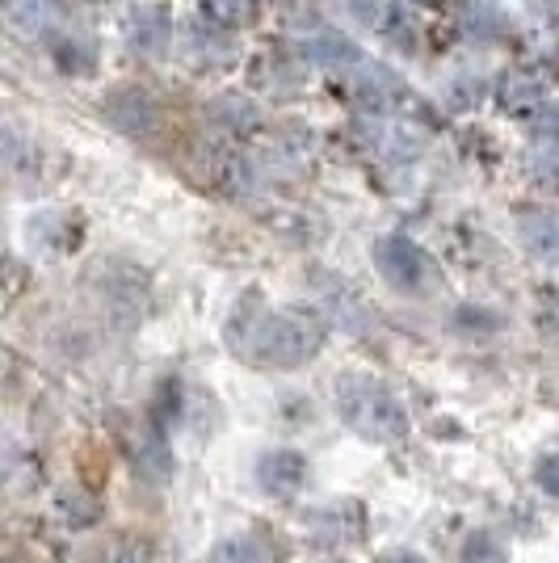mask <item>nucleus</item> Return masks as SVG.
Masks as SVG:
<instances>
[{"instance_id": "23", "label": "nucleus", "mask_w": 559, "mask_h": 563, "mask_svg": "<svg viewBox=\"0 0 559 563\" xmlns=\"http://www.w3.org/2000/svg\"><path fill=\"white\" fill-rule=\"evenodd\" d=\"M106 563H152V547H147L143 539H127L110 551V560Z\"/></svg>"}, {"instance_id": "12", "label": "nucleus", "mask_w": 559, "mask_h": 563, "mask_svg": "<svg viewBox=\"0 0 559 563\" xmlns=\"http://www.w3.org/2000/svg\"><path fill=\"white\" fill-rule=\"evenodd\" d=\"M215 563H278V547L265 534H235L215 547Z\"/></svg>"}, {"instance_id": "3", "label": "nucleus", "mask_w": 559, "mask_h": 563, "mask_svg": "<svg viewBox=\"0 0 559 563\" xmlns=\"http://www.w3.org/2000/svg\"><path fill=\"white\" fill-rule=\"evenodd\" d=\"M374 269L383 274V282H392L404 295H425V290H434L442 282L434 257L420 244H413L408 235H383L374 244Z\"/></svg>"}, {"instance_id": "6", "label": "nucleus", "mask_w": 559, "mask_h": 563, "mask_svg": "<svg viewBox=\"0 0 559 563\" xmlns=\"http://www.w3.org/2000/svg\"><path fill=\"white\" fill-rule=\"evenodd\" d=\"M106 118H110V126H118L122 135H147L156 122H161V106H156V97L135 89V85H127V89H114V93L106 97Z\"/></svg>"}, {"instance_id": "8", "label": "nucleus", "mask_w": 559, "mask_h": 563, "mask_svg": "<svg viewBox=\"0 0 559 563\" xmlns=\"http://www.w3.org/2000/svg\"><path fill=\"white\" fill-rule=\"evenodd\" d=\"M232 59H235L232 38L219 25H210L207 18H194L186 25V64H194V68H223Z\"/></svg>"}, {"instance_id": "14", "label": "nucleus", "mask_w": 559, "mask_h": 563, "mask_svg": "<svg viewBox=\"0 0 559 563\" xmlns=\"http://www.w3.org/2000/svg\"><path fill=\"white\" fill-rule=\"evenodd\" d=\"M311 521V534L320 542H353V539H362V505H353L350 514H346V521H337V505L332 509H325V514H311L307 517Z\"/></svg>"}, {"instance_id": "16", "label": "nucleus", "mask_w": 559, "mask_h": 563, "mask_svg": "<svg viewBox=\"0 0 559 563\" xmlns=\"http://www.w3.org/2000/svg\"><path fill=\"white\" fill-rule=\"evenodd\" d=\"M522 240H526V249L535 253L538 261H556V219L551 211H526L522 214Z\"/></svg>"}, {"instance_id": "24", "label": "nucleus", "mask_w": 559, "mask_h": 563, "mask_svg": "<svg viewBox=\"0 0 559 563\" xmlns=\"http://www.w3.org/2000/svg\"><path fill=\"white\" fill-rule=\"evenodd\" d=\"M538 488H542V496H559V475H556V454H542L538 459Z\"/></svg>"}, {"instance_id": "27", "label": "nucleus", "mask_w": 559, "mask_h": 563, "mask_svg": "<svg viewBox=\"0 0 559 563\" xmlns=\"http://www.w3.org/2000/svg\"><path fill=\"white\" fill-rule=\"evenodd\" d=\"M0 563H9V560H0Z\"/></svg>"}, {"instance_id": "22", "label": "nucleus", "mask_w": 559, "mask_h": 563, "mask_svg": "<svg viewBox=\"0 0 559 563\" xmlns=\"http://www.w3.org/2000/svg\"><path fill=\"white\" fill-rule=\"evenodd\" d=\"M135 467L147 484H156V479H168V471H173V459H168V446H164L161 433H152L140 450H135Z\"/></svg>"}, {"instance_id": "17", "label": "nucleus", "mask_w": 559, "mask_h": 563, "mask_svg": "<svg viewBox=\"0 0 559 563\" xmlns=\"http://www.w3.org/2000/svg\"><path fill=\"white\" fill-rule=\"evenodd\" d=\"M379 30H383V38H387V43H392L396 51H404V55H413V51L420 47L417 18H413L408 9H399V4L383 9V22H379Z\"/></svg>"}, {"instance_id": "5", "label": "nucleus", "mask_w": 559, "mask_h": 563, "mask_svg": "<svg viewBox=\"0 0 559 563\" xmlns=\"http://www.w3.org/2000/svg\"><path fill=\"white\" fill-rule=\"evenodd\" d=\"M127 43L143 59H161L164 51L173 47V13H168V4H140L127 18Z\"/></svg>"}, {"instance_id": "11", "label": "nucleus", "mask_w": 559, "mask_h": 563, "mask_svg": "<svg viewBox=\"0 0 559 563\" xmlns=\"http://www.w3.org/2000/svg\"><path fill=\"white\" fill-rule=\"evenodd\" d=\"M459 30L471 34V38H480V43H489V38H505L509 34V18L489 4V0H459Z\"/></svg>"}, {"instance_id": "7", "label": "nucleus", "mask_w": 559, "mask_h": 563, "mask_svg": "<svg viewBox=\"0 0 559 563\" xmlns=\"http://www.w3.org/2000/svg\"><path fill=\"white\" fill-rule=\"evenodd\" d=\"M307 479V459L299 450H270L261 463H256V484L270 496H295Z\"/></svg>"}, {"instance_id": "1", "label": "nucleus", "mask_w": 559, "mask_h": 563, "mask_svg": "<svg viewBox=\"0 0 559 563\" xmlns=\"http://www.w3.org/2000/svg\"><path fill=\"white\" fill-rule=\"evenodd\" d=\"M328 324L316 311L286 307V311H256L253 320H235L232 345L256 366H307L325 345Z\"/></svg>"}, {"instance_id": "21", "label": "nucleus", "mask_w": 559, "mask_h": 563, "mask_svg": "<svg viewBox=\"0 0 559 563\" xmlns=\"http://www.w3.org/2000/svg\"><path fill=\"white\" fill-rule=\"evenodd\" d=\"M459 563H509V551H505V542L496 539V534L475 530L459 547Z\"/></svg>"}, {"instance_id": "15", "label": "nucleus", "mask_w": 559, "mask_h": 563, "mask_svg": "<svg viewBox=\"0 0 559 563\" xmlns=\"http://www.w3.org/2000/svg\"><path fill=\"white\" fill-rule=\"evenodd\" d=\"M207 110H210V122H215V126H228V131H235V135H249V131L256 126V106L235 93L215 97Z\"/></svg>"}, {"instance_id": "4", "label": "nucleus", "mask_w": 559, "mask_h": 563, "mask_svg": "<svg viewBox=\"0 0 559 563\" xmlns=\"http://www.w3.org/2000/svg\"><path fill=\"white\" fill-rule=\"evenodd\" d=\"M353 101H358L366 114H396L399 106L413 101V93H408V85H404L392 68L366 64V68L358 71V80H353Z\"/></svg>"}, {"instance_id": "25", "label": "nucleus", "mask_w": 559, "mask_h": 563, "mask_svg": "<svg viewBox=\"0 0 559 563\" xmlns=\"http://www.w3.org/2000/svg\"><path fill=\"white\" fill-rule=\"evenodd\" d=\"M379 563H429L425 555H417V551H387Z\"/></svg>"}, {"instance_id": "20", "label": "nucleus", "mask_w": 559, "mask_h": 563, "mask_svg": "<svg viewBox=\"0 0 559 563\" xmlns=\"http://www.w3.org/2000/svg\"><path fill=\"white\" fill-rule=\"evenodd\" d=\"M0 9L13 18L18 25H30V30H43L59 18V0H0Z\"/></svg>"}, {"instance_id": "18", "label": "nucleus", "mask_w": 559, "mask_h": 563, "mask_svg": "<svg viewBox=\"0 0 559 563\" xmlns=\"http://www.w3.org/2000/svg\"><path fill=\"white\" fill-rule=\"evenodd\" d=\"M256 9L261 0H202V13H207L210 25H228V30H240V25L256 22Z\"/></svg>"}, {"instance_id": "9", "label": "nucleus", "mask_w": 559, "mask_h": 563, "mask_svg": "<svg viewBox=\"0 0 559 563\" xmlns=\"http://www.w3.org/2000/svg\"><path fill=\"white\" fill-rule=\"evenodd\" d=\"M25 235H30V244L39 249V253H68L72 244H76V235H80V219L72 211H43L30 219V228H25Z\"/></svg>"}, {"instance_id": "10", "label": "nucleus", "mask_w": 559, "mask_h": 563, "mask_svg": "<svg viewBox=\"0 0 559 563\" xmlns=\"http://www.w3.org/2000/svg\"><path fill=\"white\" fill-rule=\"evenodd\" d=\"M547 97V85L538 80L535 71H505L501 85H496V106L505 114L522 118V114H535Z\"/></svg>"}, {"instance_id": "13", "label": "nucleus", "mask_w": 559, "mask_h": 563, "mask_svg": "<svg viewBox=\"0 0 559 563\" xmlns=\"http://www.w3.org/2000/svg\"><path fill=\"white\" fill-rule=\"evenodd\" d=\"M304 55L311 64H320V68H350V64H358V47L346 34H337V30H325V34L307 38Z\"/></svg>"}, {"instance_id": "2", "label": "nucleus", "mask_w": 559, "mask_h": 563, "mask_svg": "<svg viewBox=\"0 0 559 563\" xmlns=\"http://www.w3.org/2000/svg\"><path fill=\"white\" fill-rule=\"evenodd\" d=\"M337 412L350 424L358 438L392 446L408 433V412L404 404L392 396V387H383L379 378L366 375H346L337 383Z\"/></svg>"}, {"instance_id": "19", "label": "nucleus", "mask_w": 559, "mask_h": 563, "mask_svg": "<svg viewBox=\"0 0 559 563\" xmlns=\"http://www.w3.org/2000/svg\"><path fill=\"white\" fill-rule=\"evenodd\" d=\"M51 59L68 71V76H85V71L97 68L94 43H85V38H55L51 43Z\"/></svg>"}, {"instance_id": "26", "label": "nucleus", "mask_w": 559, "mask_h": 563, "mask_svg": "<svg viewBox=\"0 0 559 563\" xmlns=\"http://www.w3.org/2000/svg\"><path fill=\"white\" fill-rule=\"evenodd\" d=\"M417 4H438V0H417Z\"/></svg>"}]
</instances>
